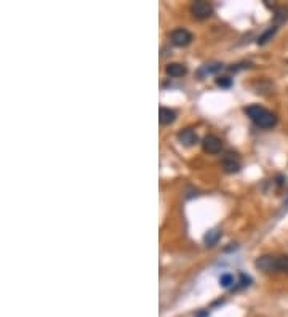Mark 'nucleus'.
Listing matches in <instances>:
<instances>
[{"instance_id": "nucleus-13", "label": "nucleus", "mask_w": 288, "mask_h": 317, "mask_svg": "<svg viewBox=\"0 0 288 317\" xmlns=\"http://www.w3.org/2000/svg\"><path fill=\"white\" fill-rule=\"evenodd\" d=\"M277 268L279 273L288 274V257H277Z\"/></svg>"}, {"instance_id": "nucleus-4", "label": "nucleus", "mask_w": 288, "mask_h": 317, "mask_svg": "<svg viewBox=\"0 0 288 317\" xmlns=\"http://www.w3.org/2000/svg\"><path fill=\"white\" fill-rule=\"evenodd\" d=\"M256 268L263 271V273H279L277 268V257H272V255H263L256 260Z\"/></svg>"}, {"instance_id": "nucleus-5", "label": "nucleus", "mask_w": 288, "mask_h": 317, "mask_svg": "<svg viewBox=\"0 0 288 317\" xmlns=\"http://www.w3.org/2000/svg\"><path fill=\"white\" fill-rule=\"evenodd\" d=\"M202 148L208 154H219L223 149V141L216 135H207L202 141Z\"/></svg>"}, {"instance_id": "nucleus-6", "label": "nucleus", "mask_w": 288, "mask_h": 317, "mask_svg": "<svg viewBox=\"0 0 288 317\" xmlns=\"http://www.w3.org/2000/svg\"><path fill=\"white\" fill-rule=\"evenodd\" d=\"M221 165L226 173H237L240 170V160L236 156H232V154H227V156L223 159Z\"/></svg>"}, {"instance_id": "nucleus-12", "label": "nucleus", "mask_w": 288, "mask_h": 317, "mask_svg": "<svg viewBox=\"0 0 288 317\" xmlns=\"http://www.w3.org/2000/svg\"><path fill=\"white\" fill-rule=\"evenodd\" d=\"M277 32V27L276 26H272V27H269L268 30H266V32H264L260 38H258V43H260V45H264V43H268L269 40H271V38L272 37H274V34Z\"/></svg>"}, {"instance_id": "nucleus-3", "label": "nucleus", "mask_w": 288, "mask_h": 317, "mask_svg": "<svg viewBox=\"0 0 288 317\" xmlns=\"http://www.w3.org/2000/svg\"><path fill=\"white\" fill-rule=\"evenodd\" d=\"M192 38H194L192 34L189 32L187 29H183V27L175 29L170 34V40L175 47H187V45L192 42Z\"/></svg>"}, {"instance_id": "nucleus-2", "label": "nucleus", "mask_w": 288, "mask_h": 317, "mask_svg": "<svg viewBox=\"0 0 288 317\" xmlns=\"http://www.w3.org/2000/svg\"><path fill=\"white\" fill-rule=\"evenodd\" d=\"M191 13L197 19H207L213 14V6H211L210 2H205V0H197L191 5Z\"/></svg>"}, {"instance_id": "nucleus-7", "label": "nucleus", "mask_w": 288, "mask_h": 317, "mask_svg": "<svg viewBox=\"0 0 288 317\" xmlns=\"http://www.w3.org/2000/svg\"><path fill=\"white\" fill-rule=\"evenodd\" d=\"M178 140L181 144H184L189 148V146H194L197 143V133L192 128H184L178 133Z\"/></svg>"}, {"instance_id": "nucleus-14", "label": "nucleus", "mask_w": 288, "mask_h": 317, "mask_svg": "<svg viewBox=\"0 0 288 317\" xmlns=\"http://www.w3.org/2000/svg\"><path fill=\"white\" fill-rule=\"evenodd\" d=\"M276 19H277L279 22H282V21L288 19V10H287V8H277V11H276Z\"/></svg>"}, {"instance_id": "nucleus-9", "label": "nucleus", "mask_w": 288, "mask_h": 317, "mask_svg": "<svg viewBox=\"0 0 288 317\" xmlns=\"http://www.w3.org/2000/svg\"><path fill=\"white\" fill-rule=\"evenodd\" d=\"M165 72L170 77H183V75L187 74V67L181 63H170L165 67Z\"/></svg>"}, {"instance_id": "nucleus-1", "label": "nucleus", "mask_w": 288, "mask_h": 317, "mask_svg": "<svg viewBox=\"0 0 288 317\" xmlns=\"http://www.w3.org/2000/svg\"><path fill=\"white\" fill-rule=\"evenodd\" d=\"M247 115L252 119L258 127L261 128H272L277 123V115L274 112L268 111L266 107L260 104H252L245 109Z\"/></svg>"}, {"instance_id": "nucleus-11", "label": "nucleus", "mask_w": 288, "mask_h": 317, "mask_svg": "<svg viewBox=\"0 0 288 317\" xmlns=\"http://www.w3.org/2000/svg\"><path fill=\"white\" fill-rule=\"evenodd\" d=\"M234 284H236V277H234L232 274H229V273H226V274H223L221 277H219V285L224 287V289L232 287Z\"/></svg>"}, {"instance_id": "nucleus-10", "label": "nucleus", "mask_w": 288, "mask_h": 317, "mask_svg": "<svg viewBox=\"0 0 288 317\" xmlns=\"http://www.w3.org/2000/svg\"><path fill=\"white\" fill-rule=\"evenodd\" d=\"M219 237H221V233H219V231H210L203 241H205L207 247H215L219 241Z\"/></svg>"}, {"instance_id": "nucleus-15", "label": "nucleus", "mask_w": 288, "mask_h": 317, "mask_svg": "<svg viewBox=\"0 0 288 317\" xmlns=\"http://www.w3.org/2000/svg\"><path fill=\"white\" fill-rule=\"evenodd\" d=\"M216 83L219 85V87L227 88V87H231V85H232V79H231V77H218Z\"/></svg>"}, {"instance_id": "nucleus-8", "label": "nucleus", "mask_w": 288, "mask_h": 317, "mask_svg": "<svg viewBox=\"0 0 288 317\" xmlns=\"http://www.w3.org/2000/svg\"><path fill=\"white\" fill-rule=\"evenodd\" d=\"M158 120H160L162 125H170L176 120V112L170 107H160L158 109Z\"/></svg>"}]
</instances>
